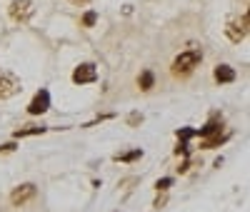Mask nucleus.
<instances>
[{
    "label": "nucleus",
    "mask_w": 250,
    "mask_h": 212,
    "mask_svg": "<svg viewBox=\"0 0 250 212\" xmlns=\"http://www.w3.org/2000/svg\"><path fill=\"white\" fill-rule=\"evenodd\" d=\"M203 62V50L200 48H190V50H185L180 53L175 60H173V75L180 77V75H190L198 65Z\"/></svg>",
    "instance_id": "1"
},
{
    "label": "nucleus",
    "mask_w": 250,
    "mask_h": 212,
    "mask_svg": "<svg viewBox=\"0 0 250 212\" xmlns=\"http://www.w3.org/2000/svg\"><path fill=\"white\" fill-rule=\"evenodd\" d=\"M20 90H23V85H20V80L8 73V70H0V100H10L15 97Z\"/></svg>",
    "instance_id": "2"
},
{
    "label": "nucleus",
    "mask_w": 250,
    "mask_h": 212,
    "mask_svg": "<svg viewBox=\"0 0 250 212\" xmlns=\"http://www.w3.org/2000/svg\"><path fill=\"white\" fill-rule=\"evenodd\" d=\"M8 13H10V18L15 20V23H28V20L33 18V13H35V5H33V0H13Z\"/></svg>",
    "instance_id": "3"
},
{
    "label": "nucleus",
    "mask_w": 250,
    "mask_h": 212,
    "mask_svg": "<svg viewBox=\"0 0 250 212\" xmlns=\"http://www.w3.org/2000/svg\"><path fill=\"white\" fill-rule=\"evenodd\" d=\"M248 13H243V18H238V20H230L228 23V28H225V35H228V40L230 42H240V40H245L248 38Z\"/></svg>",
    "instance_id": "4"
},
{
    "label": "nucleus",
    "mask_w": 250,
    "mask_h": 212,
    "mask_svg": "<svg viewBox=\"0 0 250 212\" xmlns=\"http://www.w3.org/2000/svg\"><path fill=\"white\" fill-rule=\"evenodd\" d=\"M50 110V93L45 88H40L35 97L28 102V115H45Z\"/></svg>",
    "instance_id": "5"
},
{
    "label": "nucleus",
    "mask_w": 250,
    "mask_h": 212,
    "mask_svg": "<svg viewBox=\"0 0 250 212\" xmlns=\"http://www.w3.org/2000/svg\"><path fill=\"white\" fill-rule=\"evenodd\" d=\"M35 195H38V187H35L33 182H23L20 187H15L13 193H10V202H13L15 207H23V205L30 202Z\"/></svg>",
    "instance_id": "6"
},
{
    "label": "nucleus",
    "mask_w": 250,
    "mask_h": 212,
    "mask_svg": "<svg viewBox=\"0 0 250 212\" xmlns=\"http://www.w3.org/2000/svg\"><path fill=\"white\" fill-rule=\"evenodd\" d=\"M98 80V68L93 62H80V65L73 70V82L75 85H90Z\"/></svg>",
    "instance_id": "7"
},
{
    "label": "nucleus",
    "mask_w": 250,
    "mask_h": 212,
    "mask_svg": "<svg viewBox=\"0 0 250 212\" xmlns=\"http://www.w3.org/2000/svg\"><path fill=\"white\" fill-rule=\"evenodd\" d=\"M213 77H215V82L218 85H228V82H235V77H238V73L230 68V65H215V70H213Z\"/></svg>",
    "instance_id": "8"
},
{
    "label": "nucleus",
    "mask_w": 250,
    "mask_h": 212,
    "mask_svg": "<svg viewBox=\"0 0 250 212\" xmlns=\"http://www.w3.org/2000/svg\"><path fill=\"white\" fill-rule=\"evenodd\" d=\"M220 130H223V122L215 117V120H210V122H205L200 130H195V137H210V135H220Z\"/></svg>",
    "instance_id": "9"
},
{
    "label": "nucleus",
    "mask_w": 250,
    "mask_h": 212,
    "mask_svg": "<svg viewBox=\"0 0 250 212\" xmlns=\"http://www.w3.org/2000/svg\"><path fill=\"white\" fill-rule=\"evenodd\" d=\"M48 130V127H43V125H23V127H18V130L13 133V137L15 140H20V137H33V135H43Z\"/></svg>",
    "instance_id": "10"
},
{
    "label": "nucleus",
    "mask_w": 250,
    "mask_h": 212,
    "mask_svg": "<svg viewBox=\"0 0 250 212\" xmlns=\"http://www.w3.org/2000/svg\"><path fill=\"white\" fill-rule=\"evenodd\" d=\"M138 88H140L143 93H148V90L155 88V75H153V70H143V73L138 75Z\"/></svg>",
    "instance_id": "11"
},
{
    "label": "nucleus",
    "mask_w": 250,
    "mask_h": 212,
    "mask_svg": "<svg viewBox=\"0 0 250 212\" xmlns=\"http://www.w3.org/2000/svg\"><path fill=\"white\" fill-rule=\"evenodd\" d=\"M228 137H230L228 133H223V135H210V137H203V140H200V147H203V150H213V147H220L223 142H228Z\"/></svg>",
    "instance_id": "12"
},
{
    "label": "nucleus",
    "mask_w": 250,
    "mask_h": 212,
    "mask_svg": "<svg viewBox=\"0 0 250 212\" xmlns=\"http://www.w3.org/2000/svg\"><path fill=\"white\" fill-rule=\"evenodd\" d=\"M140 157H143V150L135 147V150H130V153H118L113 160L115 162H133V160H140Z\"/></svg>",
    "instance_id": "13"
},
{
    "label": "nucleus",
    "mask_w": 250,
    "mask_h": 212,
    "mask_svg": "<svg viewBox=\"0 0 250 212\" xmlns=\"http://www.w3.org/2000/svg\"><path fill=\"white\" fill-rule=\"evenodd\" d=\"M95 23H98V13L95 10H85V13H83V18H80L83 28H95Z\"/></svg>",
    "instance_id": "14"
},
{
    "label": "nucleus",
    "mask_w": 250,
    "mask_h": 212,
    "mask_svg": "<svg viewBox=\"0 0 250 212\" xmlns=\"http://www.w3.org/2000/svg\"><path fill=\"white\" fill-rule=\"evenodd\" d=\"M175 137L183 140V142H188L190 137H195V130H193V127H180V130L175 133Z\"/></svg>",
    "instance_id": "15"
},
{
    "label": "nucleus",
    "mask_w": 250,
    "mask_h": 212,
    "mask_svg": "<svg viewBox=\"0 0 250 212\" xmlns=\"http://www.w3.org/2000/svg\"><path fill=\"white\" fill-rule=\"evenodd\" d=\"M170 187H173V177H160V180L155 182V190H158V193H168Z\"/></svg>",
    "instance_id": "16"
},
{
    "label": "nucleus",
    "mask_w": 250,
    "mask_h": 212,
    "mask_svg": "<svg viewBox=\"0 0 250 212\" xmlns=\"http://www.w3.org/2000/svg\"><path fill=\"white\" fill-rule=\"evenodd\" d=\"M175 155L180 157H188V155H190V147H188V142H183V140H178V147H175Z\"/></svg>",
    "instance_id": "17"
},
{
    "label": "nucleus",
    "mask_w": 250,
    "mask_h": 212,
    "mask_svg": "<svg viewBox=\"0 0 250 212\" xmlns=\"http://www.w3.org/2000/svg\"><path fill=\"white\" fill-rule=\"evenodd\" d=\"M18 150V142H5L0 145V155H8V153H15Z\"/></svg>",
    "instance_id": "18"
},
{
    "label": "nucleus",
    "mask_w": 250,
    "mask_h": 212,
    "mask_svg": "<svg viewBox=\"0 0 250 212\" xmlns=\"http://www.w3.org/2000/svg\"><path fill=\"white\" fill-rule=\"evenodd\" d=\"M138 122H143V115H140V113H133V115L128 117V125L133 127V125H138Z\"/></svg>",
    "instance_id": "19"
},
{
    "label": "nucleus",
    "mask_w": 250,
    "mask_h": 212,
    "mask_svg": "<svg viewBox=\"0 0 250 212\" xmlns=\"http://www.w3.org/2000/svg\"><path fill=\"white\" fill-rule=\"evenodd\" d=\"M188 170H190V160H183V165L178 167V173H180V175H185Z\"/></svg>",
    "instance_id": "20"
},
{
    "label": "nucleus",
    "mask_w": 250,
    "mask_h": 212,
    "mask_svg": "<svg viewBox=\"0 0 250 212\" xmlns=\"http://www.w3.org/2000/svg\"><path fill=\"white\" fill-rule=\"evenodd\" d=\"M70 3H75V5H85V3H90V0H70Z\"/></svg>",
    "instance_id": "21"
}]
</instances>
